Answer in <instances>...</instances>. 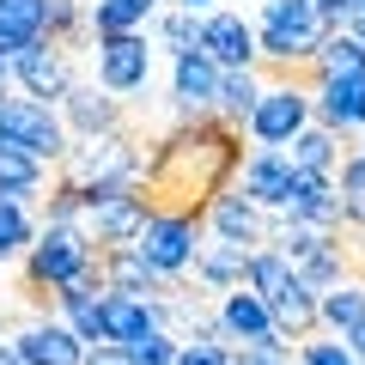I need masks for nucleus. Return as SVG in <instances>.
I'll list each match as a JSON object with an SVG mask.
<instances>
[{"mask_svg": "<svg viewBox=\"0 0 365 365\" xmlns=\"http://www.w3.org/2000/svg\"><path fill=\"white\" fill-rule=\"evenodd\" d=\"M244 170V128L225 116H189L153 140L140 158L134 195L146 220H195L207 225V207L225 195Z\"/></svg>", "mask_w": 365, "mask_h": 365, "instance_id": "obj_1", "label": "nucleus"}, {"mask_svg": "<svg viewBox=\"0 0 365 365\" xmlns=\"http://www.w3.org/2000/svg\"><path fill=\"white\" fill-rule=\"evenodd\" d=\"M19 262H25V268H19V292H25V304L55 311V292L73 287L79 274L98 262V244H91L79 225H37V244H31Z\"/></svg>", "mask_w": 365, "mask_h": 365, "instance_id": "obj_2", "label": "nucleus"}, {"mask_svg": "<svg viewBox=\"0 0 365 365\" xmlns=\"http://www.w3.org/2000/svg\"><path fill=\"white\" fill-rule=\"evenodd\" d=\"M140 158L146 153L134 146V128H122V134H98V140L67 146V158L55 170H61V182L73 195H98V189H134Z\"/></svg>", "mask_w": 365, "mask_h": 365, "instance_id": "obj_3", "label": "nucleus"}, {"mask_svg": "<svg viewBox=\"0 0 365 365\" xmlns=\"http://www.w3.org/2000/svg\"><path fill=\"white\" fill-rule=\"evenodd\" d=\"M329 31H341V25L323 19L311 0H268L262 25H256V61H317Z\"/></svg>", "mask_w": 365, "mask_h": 365, "instance_id": "obj_4", "label": "nucleus"}, {"mask_svg": "<svg viewBox=\"0 0 365 365\" xmlns=\"http://www.w3.org/2000/svg\"><path fill=\"white\" fill-rule=\"evenodd\" d=\"M0 140H13V146H25L37 165H61L67 158V122L55 116L49 104H31V98H6L0 104Z\"/></svg>", "mask_w": 365, "mask_h": 365, "instance_id": "obj_5", "label": "nucleus"}, {"mask_svg": "<svg viewBox=\"0 0 365 365\" xmlns=\"http://www.w3.org/2000/svg\"><path fill=\"white\" fill-rule=\"evenodd\" d=\"M13 86L25 91L31 104H61L67 91H73V55L55 49V43H31L13 61Z\"/></svg>", "mask_w": 365, "mask_h": 365, "instance_id": "obj_6", "label": "nucleus"}, {"mask_svg": "<svg viewBox=\"0 0 365 365\" xmlns=\"http://www.w3.org/2000/svg\"><path fill=\"white\" fill-rule=\"evenodd\" d=\"M244 128L256 134L268 153H280V146H292V134L311 128V98H304V91L274 86V91H262V98H256V110H250Z\"/></svg>", "mask_w": 365, "mask_h": 365, "instance_id": "obj_7", "label": "nucleus"}, {"mask_svg": "<svg viewBox=\"0 0 365 365\" xmlns=\"http://www.w3.org/2000/svg\"><path fill=\"white\" fill-rule=\"evenodd\" d=\"M195 244H201L195 220H146V232L134 237V250H140L158 274H170V280H182V274L195 268Z\"/></svg>", "mask_w": 365, "mask_h": 365, "instance_id": "obj_8", "label": "nucleus"}, {"mask_svg": "<svg viewBox=\"0 0 365 365\" xmlns=\"http://www.w3.org/2000/svg\"><path fill=\"white\" fill-rule=\"evenodd\" d=\"M146 73H153V49H146L140 31H134V37H98V86H104L110 98L140 91Z\"/></svg>", "mask_w": 365, "mask_h": 365, "instance_id": "obj_9", "label": "nucleus"}, {"mask_svg": "<svg viewBox=\"0 0 365 365\" xmlns=\"http://www.w3.org/2000/svg\"><path fill=\"white\" fill-rule=\"evenodd\" d=\"M61 116H67V128H73L79 140H98V134L134 128L128 110H122V98H110L104 86H79V79H73V91L61 98Z\"/></svg>", "mask_w": 365, "mask_h": 365, "instance_id": "obj_10", "label": "nucleus"}, {"mask_svg": "<svg viewBox=\"0 0 365 365\" xmlns=\"http://www.w3.org/2000/svg\"><path fill=\"white\" fill-rule=\"evenodd\" d=\"M292 177H299V170L287 165V153H268V146H256V153L244 158V170H237V182H232V189L250 201V207H280V213H287Z\"/></svg>", "mask_w": 365, "mask_h": 365, "instance_id": "obj_11", "label": "nucleus"}, {"mask_svg": "<svg viewBox=\"0 0 365 365\" xmlns=\"http://www.w3.org/2000/svg\"><path fill=\"white\" fill-rule=\"evenodd\" d=\"M201 55H207L220 73H250V67H256V25H244L237 13L201 19Z\"/></svg>", "mask_w": 365, "mask_h": 365, "instance_id": "obj_12", "label": "nucleus"}, {"mask_svg": "<svg viewBox=\"0 0 365 365\" xmlns=\"http://www.w3.org/2000/svg\"><path fill=\"white\" fill-rule=\"evenodd\" d=\"M220 335H225V347H287V341L274 335V317H268V304L256 299V292H225V304H220Z\"/></svg>", "mask_w": 365, "mask_h": 365, "instance_id": "obj_13", "label": "nucleus"}, {"mask_svg": "<svg viewBox=\"0 0 365 365\" xmlns=\"http://www.w3.org/2000/svg\"><path fill=\"white\" fill-rule=\"evenodd\" d=\"M317 128H329L335 140L347 134H365V73L359 79H323V91L311 98Z\"/></svg>", "mask_w": 365, "mask_h": 365, "instance_id": "obj_14", "label": "nucleus"}, {"mask_svg": "<svg viewBox=\"0 0 365 365\" xmlns=\"http://www.w3.org/2000/svg\"><path fill=\"white\" fill-rule=\"evenodd\" d=\"M207 232H213V237H225V244H237V250H268L274 225L262 220V207H250L237 189H225V195L207 207Z\"/></svg>", "mask_w": 365, "mask_h": 365, "instance_id": "obj_15", "label": "nucleus"}, {"mask_svg": "<svg viewBox=\"0 0 365 365\" xmlns=\"http://www.w3.org/2000/svg\"><path fill=\"white\" fill-rule=\"evenodd\" d=\"M170 98H177V122L189 116H213V98H220V67L207 55H177V73H170Z\"/></svg>", "mask_w": 365, "mask_h": 365, "instance_id": "obj_16", "label": "nucleus"}, {"mask_svg": "<svg viewBox=\"0 0 365 365\" xmlns=\"http://www.w3.org/2000/svg\"><path fill=\"white\" fill-rule=\"evenodd\" d=\"M19 353H25V365H86V341H73V329L61 317L31 323L19 335Z\"/></svg>", "mask_w": 365, "mask_h": 365, "instance_id": "obj_17", "label": "nucleus"}, {"mask_svg": "<svg viewBox=\"0 0 365 365\" xmlns=\"http://www.w3.org/2000/svg\"><path fill=\"white\" fill-rule=\"evenodd\" d=\"M287 220L317 225V232H335V225H341V195H335V182H329V177H292Z\"/></svg>", "mask_w": 365, "mask_h": 365, "instance_id": "obj_18", "label": "nucleus"}, {"mask_svg": "<svg viewBox=\"0 0 365 365\" xmlns=\"http://www.w3.org/2000/svg\"><path fill=\"white\" fill-rule=\"evenodd\" d=\"M268 317H274V335L287 341V347H292V341H311L317 329H323V323H317V292L304 287V280H292V287L268 304Z\"/></svg>", "mask_w": 365, "mask_h": 365, "instance_id": "obj_19", "label": "nucleus"}, {"mask_svg": "<svg viewBox=\"0 0 365 365\" xmlns=\"http://www.w3.org/2000/svg\"><path fill=\"white\" fill-rule=\"evenodd\" d=\"M250 256H256V250H237V244H225V237H207V244H195V274L207 287H220V292H237L244 274H250Z\"/></svg>", "mask_w": 365, "mask_h": 365, "instance_id": "obj_20", "label": "nucleus"}, {"mask_svg": "<svg viewBox=\"0 0 365 365\" xmlns=\"http://www.w3.org/2000/svg\"><path fill=\"white\" fill-rule=\"evenodd\" d=\"M335 158H341V140L329 128H304V134H292V146H287V165L299 170V177H329L335 170Z\"/></svg>", "mask_w": 365, "mask_h": 365, "instance_id": "obj_21", "label": "nucleus"}, {"mask_svg": "<svg viewBox=\"0 0 365 365\" xmlns=\"http://www.w3.org/2000/svg\"><path fill=\"white\" fill-rule=\"evenodd\" d=\"M292 280H299V274H292V262L280 256V250H256V256H250V274H244V287L256 292L262 304H274L280 292L292 287Z\"/></svg>", "mask_w": 365, "mask_h": 365, "instance_id": "obj_22", "label": "nucleus"}, {"mask_svg": "<svg viewBox=\"0 0 365 365\" xmlns=\"http://www.w3.org/2000/svg\"><path fill=\"white\" fill-rule=\"evenodd\" d=\"M158 0H98L91 6V25H98V37H134V31L153 19Z\"/></svg>", "mask_w": 365, "mask_h": 365, "instance_id": "obj_23", "label": "nucleus"}, {"mask_svg": "<svg viewBox=\"0 0 365 365\" xmlns=\"http://www.w3.org/2000/svg\"><path fill=\"white\" fill-rule=\"evenodd\" d=\"M256 98H262V79H256V73H220V98H213V116H225V122H237V128H244L250 110H256Z\"/></svg>", "mask_w": 365, "mask_h": 365, "instance_id": "obj_24", "label": "nucleus"}, {"mask_svg": "<svg viewBox=\"0 0 365 365\" xmlns=\"http://www.w3.org/2000/svg\"><path fill=\"white\" fill-rule=\"evenodd\" d=\"M359 317H365V287L359 280H347V287H335V292H317V323L323 329H341V335H347Z\"/></svg>", "mask_w": 365, "mask_h": 365, "instance_id": "obj_25", "label": "nucleus"}, {"mask_svg": "<svg viewBox=\"0 0 365 365\" xmlns=\"http://www.w3.org/2000/svg\"><path fill=\"white\" fill-rule=\"evenodd\" d=\"M317 61H323L329 79H359L365 73V43L353 37V31H329V43L317 49Z\"/></svg>", "mask_w": 365, "mask_h": 365, "instance_id": "obj_26", "label": "nucleus"}, {"mask_svg": "<svg viewBox=\"0 0 365 365\" xmlns=\"http://www.w3.org/2000/svg\"><path fill=\"white\" fill-rule=\"evenodd\" d=\"M341 225H359L365 232V153H347L341 158Z\"/></svg>", "mask_w": 365, "mask_h": 365, "instance_id": "obj_27", "label": "nucleus"}, {"mask_svg": "<svg viewBox=\"0 0 365 365\" xmlns=\"http://www.w3.org/2000/svg\"><path fill=\"white\" fill-rule=\"evenodd\" d=\"M31 244H37V220L13 201H0V262H19Z\"/></svg>", "mask_w": 365, "mask_h": 365, "instance_id": "obj_28", "label": "nucleus"}, {"mask_svg": "<svg viewBox=\"0 0 365 365\" xmlns=\"http://www.w3.org/2000/svg\"><path fill=\"white\" fill-rule=\"evenodd\" d=\"M158 31H165V49H170V55H195V49H201V19H195V13H170Z\"/></svg>", "mask_w": 365, "mask_h": 365, "instance_id": "obj_29", "label": "nucleus"}, {"mask_svg": "<svg viewBox=\"0 0 365 365\" xmlns=\"http://www.w3.org/2000/svg\"><path fill=\"white\" fill-rule=\"evenodd\" d=\"M292 359H299V365H359L347 347H341V341H304Z\"/></svg>", "mask_w": 365, "mask_h": 365, "instance_id": "obj_30", "label": "nucleus"}, {"mask_svg": "<svg viewBox=\"0 0 365 365\" xmlns=\"http://www.w3.org/2000/svg\"><path fill=\"white\" fill-rule=\"evenodd\" d=\"M225 365H299V359H292V347H232Z\"/></svg>", "mask_w": 365, "mask_h": 365, "instance_id": "obj_31", "label": "nucleus"}, {"mask_svg": "<svg viewBox=\"0 0 365 365\" xmlns=\"http://www.w3.org/2000/svg\"><path fill=\"white\" fill-rule=\"evenodd\" d=\"M225 341H189V347H177V365H225Z\"/></svg>", "mask_w": 365, "mask_h": 365, "instance_id": "obj_32", "label": "nucleus"}, {"mask_svg": "<svg viewBox=\"0 0 365 365\" xmlns=\"http://www.w3.org/2000/svg\"><path fill=\"white\" fill-rule=\"evenodd\" d=\"M86 365H134L122 347H110V341H98V347H86Z\"/></svg>", "mask_w": 365, "mask_h": 365, "instance_id": "obj_33", "label": "nucleus"}, {"mask_svg": "<svg viewBox=\"0 0 365 365\" xmlns=\"http://www.w3.org/2000/svg\"><path fill=\"white\" fill-rule=\"evenodd\" d=\"M341 347H347V353H353V359H359V365H365V317H359V323H353V329H347V335H341Z\"/></svg>", "mask_w": 365, "mask_h": 365, "instance_id": "obj_34", "label": "nucleus"}, {"mask_svg": "<svg viewBox=\"0 0 365 365\" xmlns=\"http://www.w3.org/2000/svg\"><path fill=\"white\" fill-rule=\"evenodd\" d=\"M311 6H317L323 19H335V25H347V0H311Z\"/></svg>", "mask_w": 365, "mask_h": 365, "instance_id": "obj_35", "label": "nucleus"}, {"mask_svg": "<svg viewBox=\"0 0 365 365\" xmlns=\"http://www.w3.org/2000/svg\"><path fill=\"white\" fill-rule=\"evenodd\" d=\"M13 98V61H0V104Z\"/></svg>", "mask_w": 365, "mask_h": 365, "instance_id": "obj_36", "label": "nucleus"}, {"mask_svg": "<svg viewBox=\"0 0 365 365\" xmlns=\"http://www.w3.org/2000/svg\"><path fill=\"white\" fill-rule=\"evenodd\" d=\"M341 31H353V37L365 43V19H347V25H341Z\"/></svg>", "mask_w": 365, "mask_h": 365, "instance_id": "obj_37", "label": "nucleus"}, {"mask_svg": "<svg viewBox=\"0 0 365 365\" xmlns=\"http://www.w3.org/2000/svg\"><path fill=\"white\" fill-rule=\"evenodd\" d=\"M347 19H365V0H347Z\"/></svg>", "mask_w": 365, "mask_h": 365, "instance_id": "obj_38", "label": "nucleus"}, {"mask_svg": "<svg viewBox=\"0 0 365 365\" xmlns=\"http://www.w3.org/2000/svg\"><path fill=\"white\" fill-rule=\"evenodd\" d=\"M195 6H207V0H182V13H195Z\"/></svg>", "mask_w": 365, "mask_h": 365, "instance_id": "obj_39", "label": "nucleus"}, {"mask_svg": "<svg viewBox=\"0 0 365 365\" xmlns=\"http://www.w3.org/2000/svg\"><path fill=\"white\" fill-rule=\"evenodd\" d=\"M353 153H365V134H359V146H353Z\"/></svg>", "mask_w": 365, "mask_h": 365, "instance_id": "obj_40", "label": "nucleus"}, {"mask_svg": "<svg viewBox=\"0 0 365 365\" xmlns=\"http://www.w3.org/2000/svg\"><path fill=\"white\" fill-rule=\"evenodd\" d=\"M359 256H365V244H359Z\"/></svg>", "mask_w": 365, "mask_h": 365, "instance_id": "obj_41", "label": "nucleus"}]
</instances>
